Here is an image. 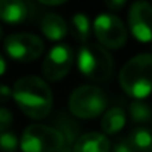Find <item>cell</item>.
<instances>
[{
	"mask_svg": "<svg viewBox=\"0 0 152 152\" xmlns=\"http://www.w3.org/2000/svg\"><path fill=\"white\" fill-rule=\"evenodd\" d=\"M42 33L52 42H58V40H62L68 31V27H66V22L56 13H46L42 19Z\"/></svg>",
	"mask_w": 152,
	"mask_h": 152,
	"instance_id": "12",
	"label": "cell"
},
{
	"mask_svg": "<svg viewBox=\"0 0 152 152\" xmlns=\"http://www.w3.org/2000/svg\"><path fill=\"white\" fill-rule=\"evenodd\" d=\"M12 96L21 111L34 120L48 117L52 109L50 87L46 81L34 75L18 80L12 89Z\"/></svg>",
	"mask_w": 152,
	"mask_h": 152,
	"instance_id": "1",
	"label": "cell"
},
{
	"mask_svg": "<svg viewBox=\"0 0 152 152\" xmlns=\"http://www.w3.org/2000/svg\"><path fill=\"white\" fill-rule=\"evenodd\" d=\"M40 3H43V4H49V6H56V4H62V3H65L66 0H39Z\"/></svg>",
	"mask_w": 152,
	"mask_h": 152,
	"instance_id": "22",
	"label": "cell"
},
{
	"mask_svg": "<svg viewBox=\"0 0 152 152\" xmlns=\"http://www.w3.org/2000/svg\"><path fill=\"white\" fill-rule=\"evenodd\" d=\"M6 53L18 62H31L42 56L45 50L43 40L36 34L18 33L10 34L4 39Z\"/></svg>",
	"mask_w": 152,
	"mask_h": 152,
	"instance_id": "6",
	"label": "cell"
},
{
	"mask_svg": "<svg viewBox=\"0 0 152 152\" xmlns=\"http://www.w3.org/2000/svg\"><path fill=\"white\" fill-rule=\"evenodd\" d=\"M130 117L134 123H149L152 118V108L151 105L145 102H133L130 105Z\"/></svg>",
	"mask_w": 152,
	"mask_h": 152,
	"instance_id": "16",
	"label": "cell"
},
{
	"mask_svg": "<svg viewBox=\"0 0 152 152\" xmlns=\"http://www.w3.org/2000/svg\"><path fill=\"white\" fill-rule=\"evenodd\" d=\"M121 89L132 98L143 99L152 90V55L142 53L132 58L120 71Z\"/></svg>",
	"mask_w": 152,
	"mask_h": 152,
	"instance_id": "2",
	"label": "cell"
},
{
	"mask_svg": "<svg viewBox=\"0 0 152 152\" xmlns=\"http://www.w3.org/2000/svg\"><path fill=\"white\" fill-rule=\"evenodd\" d=\"M19 145L22 152H58L64 146V136L58 129L31 124L24 130Z\"/></svg>",
	"mask_w": 152,
	"mask_h": 152,
	"instance_id": "4",
	"label": "cell"
},
{
	"mask_svg": "<svg viewBox=\"0 0 152 152\" xmlns=\"http://www.w3.org/2000/svg\"><path fill=\"white\" fill-rule=\"evenodd\" d=\"M126 3H127V0H105V4H106L111 10H118V9H121Z\"/></svg>",
	"mask_w": 152,
	"mask_h": 152,
	"instance_id": "21",
	"label": "cell"
},
{
	"mask_svg": "<svg viewBox=\"0 0 152 152\" xmlns=\"http://www.w3.org/2000/svg\"><path fill=\"white\" fill-rule=\"evenodd\" d=\"M109 149L111 143L108 137L96 132L80 136L72 145V152H109Z\"/></svg>",
	"mask_w": 152,
	"mask_h": 152,
	"instance_id": "10",
	"label": "cell"
},
{
	"mask_svg": "<svg viewBox=\"0 0 152 152\" xmlns=\"http://www.w3.org/2000/svg\"><path fill=\"white\" fill-rule=\"evenodd\" d=\"M10 96H12V90H10L7 86L0 84V103L7 102L9 99H10Z\"/></svg>",
	"mask_w": 152,
	"mask_h": 152,
	"instance_id": "20",
	"label": "cell"
},
{
	"mask_svg": "<svg viewBox=\"0 0 152 152\" xmlns=\"http://www.w3.org/2000/svg\"><path fill=\"white\" fill-rule=\"evenodd\" d=\"M6 71V62L3 59V56L0 55V75H3V72Z\"/></svg>",
	"mask_w": 152,
	"mask_h": 152,
	"instance_id": "23",
	"label": "cell"
},
{
	"mask_svg": "<svg viewBox=\"0 0 152 152\" xmlns=\"http://www.w3.org/2000/svg\"><path fill=\"white\" fill-rule=\"evenodd\" d=\"M129 25L136 40L152 42V6L146 0H136L129 10Z\"/></svg>",
	"mask_w": 152,
	"mask_h": 152,
	"instance_id": "8",
	"label": "cell"
},
{
	"mask_svg": "<svg viewBox=\"0 0 152 152\" xmlns=\"http://www.w3.org/2000/svg\"><path fill=\"white\" fill-rule=\"evenodd\" d=\"M77 66L84 77L93 81H103L111 75L114 69V61L103 46L90 43L84 45L78 50Z\"/></svg>",
	"mask_w": 152,
	"mask_h": 152,
	"instance_id": "3",
	"label": "cell"
},
{
	"mask_svg": "<svg viewBox=\"0 0 152 152\" xmlns=\"http://www.w3.org/2000/svg\"><path fill=\"white\" fill-rule=\"evenodd\" d=\"M124 126H126V114L121 108H112L102 117L101 127L105 134L118 133Z\"/></svg>",
	"mask_w": 152,
	"mask_h": 152,
	"instance_id": "13",
	"label": "cell"
},
{
	"mask_svg": "<svg viewBox=\"0 0 152 152\" xmlns=\"http://www.w3.org/2000/svg\"><path fill=\"white\" fill-rule=\"evenodd\" d=\"M137 152H152V130L146 127L133 129L127 137Z\"/></svg>",
	"mask_w": 152,
	"mask_h": 152,
	"instance_id": "14",
	"label": "cell"
},
{
	"mask_svg": "<svg viewBox=\"0 0 152 152\" xmlns=\"http://www.w3.org/2000/svg\"><path fill=\"white\" fill-rule=\"evenodd\" d=\"M69 111L78 118H93L101 115L105 109V93L96 86H81L69 96Z\"/></svg>",
	"mask_w": 152,
	"mask_h": 152,
	"instance_id": "5",
	"label": "cell"
},
{
	"mask_svg": "<svg viewBox=\"0 0 152 152\" xmlns=\"http://www.w3.org/2000/svg\"><path fill=\"white\" fill-rule=\"evenodd\" d=\"M12 120H13L12 112L9 109H6V108H0V133L10 127Z\"/></svg>",
	"mask_w": 152,
	"mask_h": 152,
	"instance_id": "18",
	"label": "cell"
},
{
	"mask_svg": "<svg viewBox=\"0 0 152 152\" xmlns=\"http://www.w3.org/2000/svg\"><path fill=\"white\" fill-rule=\"evenodd\" d=\"M18 149V137L13 132L4 130L0 133V152H15Z\"/></svg>",
	"mask_w": 152,
	"mask_h": 152,
	"instance_id": "17",
	"label": "cell"
},
{
	"mask_svg": "<svg viewBox=\"0 0 152 152\" xmlns=\"http://www.w3.org/2000/svg\"><path fill=\"white\" fill-rule=\"evenodd\" d=\"M90 19L87 18V15H84L83 12H78L72 16L71 19V34L74 36V39H77L81 43H86L89 36H90Z\"/></svg>",
	"mask_w": 152,
	"mask_h": 152,
	"instance_id": "15",
	"label": "cell"
},
{
	"mask_svg": "<svg viewBox=\"0 0 152 152\" xmlns=\"http://www.w3.org/2000/svg\"><path fill=\"white\" fill-rule=\"evenodd\" d=\"M95 34L102 46L109 49H120L127 42V31L120 18L112 13H101L93 24Z\"/></svg>",
	"mask_w": 152,
	"mask_h": 152,
	"instance_id": "7",
	"label": "cell"
},
{
	"mask_svg": "<svg viewBox=\"0 0 152 152\" xmlns=\"http://www.w3.org/2000/svg\"><path fill=\"white\" fill-rule=\"evenodd\" d=\"M72 61H74V56L69 46L66 45L55 46L43 61V65H42L43 75L50 81L64 78L71 69Z\"/></svg>",
	"mask_w": 152,
	"mask_h": 152,
	"instance_id": "9",
	"label": "cell"
},
{
	"mask_svg": "<svg viewBox=\"0 0 152 152\" xmlns=\"http://www.w3.org/2000/svg\"><path fill=\"white\" fill-rule=\"evenodd\" d=\"M28 9L22 0H0V19L7 24H21L27 19Z\"/></svg>",
	"mask_w": 152,
	"mask_h": 152,
	"instance_id": "11",
	"label": "cell"
},
{
	"mask_svg": "<svg viewBox=\"0 0 152 152\" xmlns=\"http://www.w3.org/2000/svg\"><path fill=\"white\" fill-rule=\"evenodd\" d=\"M1 36H3V30H1V27H0V39H1Z\"/></svg>",
	"mask_w": 152,
	"mask_h": 152,
	"instance_id": "24",
	"label": "cell"
},
{
	"mask_svg": "<svg viewBox=\"0 0 152 152\" xmlns=\"http://www.w3.org/2000/svg\"><path fill=\"white\" fill-rule=\"evenodd\" d=\"M112 152H137V151L133 148V145L130 143L129 139H121V140H118L114 145Z\"/></svg>",
	"mask_w": 152,
	"mask_h": 152,
	"instance_id": "19",
	"label": "cell"
}]
</instances>
